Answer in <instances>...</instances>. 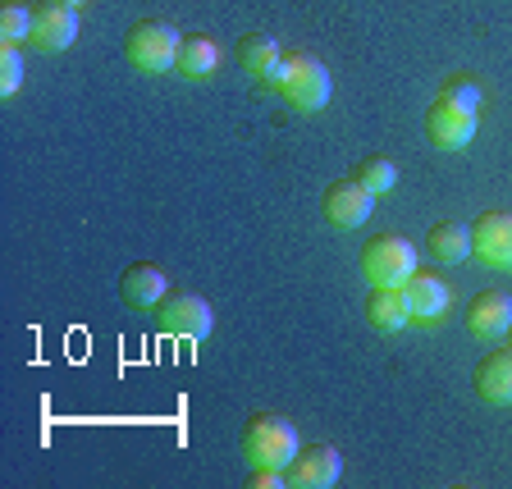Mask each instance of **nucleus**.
<instances>
[{"instance_id": "obj_20", "label": "nucleus", "mask_w": 512, "mask_h": 489, "mask_svg": "<svg viewBox=\"0 0 512 489\" xmlns=\"http://www.w3.org/2000/svg\"><path fill=\"white\" fill-rule=\"evenodd\" d=\"M352 179L362 183V188H371L375 197H384V192L398 183V165L389 156H366V160H357V174Z\"/></svg>"}, {"instance_id": "obj_4", "label": "nucleus", "mask_w": 512, "mask_h": 489, "mask_svg": "<svg viewBox=\"0 0 512 489\" xmlns=\"http://www.w3.org/2000/svg\"><path fill=\"white\" fill-rule=\"evenodd\" d=\"M416 275V247L403 234H375L362 247V279L371 288H403Z\"/></svg>"}, {"instance_id": "obj_25", "label": "nucleus", "mask_w": 512, "mask_h": 489, "mask_svg": "<svg viewBox=\"0 0 512 489\" xmlns=\"http://www.w3.org/2000/svg\"><path fill=\"white\" fill-rule=\"evenodd\" d=\"M508 339H512V325H508Z\"/></svg>"}, {"instance_id": "obj_17", "label": "nucleus", "mask_w": 512, "mask_h": 489, "mask_svg": "<svg viewBox=\"0 0 512 489\" xmlns=\"http://www.w3.org/2000/svg\"><path fill=\"white\" fill-rule=\"evenodd\" d=\"M366 316H371V325L384 334L407 330V320H412L407 293L403 288H371V293H366Z\"/></svg>"}, {"instance_id": "obj_10", "label": "nucleus", "mask_w": 512, "mask_h": 489, "mask_svg": "<svg viewBox=\"0 0 512 489\" xmlns=\"http://www.w3.org/2000/svg\"><path fill=\"white\" fill-rule=\"evenodd\" d=\"M78 37V10L74 5H60V0H46L32 10V37L28 42L37 51H64V46H74Z\"/></svg>"}, {"instance_id": "obj_8", "label": "nucleus", "mask_w": 512, "mask_h": 489, "mask_svg": "<svg viewBox=\"0 0 512 489\" xmlns=\"http://www.w3.org/2000/svg\"><path fill=\"white\" fill-rule=\"evenodd\" d=\"M343 480V458L330 444L298 448V458L288 462V485L298 489H334Z\"/></svg>"}, {"instance_id": "obj_24", "label": "nucleus", "mask_w": 512, "mask_h": 489, "mask_svg": "<svg viewBox=\"0 0 512 489\" xmlns=\"http://www.w3.org/2000/svg\"><path fill=\"white\" fill-rule=\"evenodd\" d=\"M60 5H74V10H78V5H83V0H60Z\"/></svg>"}, {"instance_id": "obj_21", "label": "nucleus", "mask_w": 512, "mask_h": 489, "mask_svg": "<svg viewBox=\"0 0 512 489\" xmlns=\"http://www.w3.org/2000/svg\"><path fill=\"white\" fill-rule=\"evenodd\" d=\"M23 83V55L14 42H0V96H14Z\"/></svg>"}, {"instance_id": "obj_7", "label": "nucleus", "mask_w": 512, "mask_h": 489, "mask_svg": "<svg viewBox=\"0 0 512 489\" xmlns=\"http://www.w3.org/2000/svg\"><path fill=\"white\" fill-rule=\"evenodd\" d=\"M320 211H325L330 224H339V229H357V224L371 220L375 192L362 188L357 179H334L330 188H325V197H320Z\"/></svg>"}, {"instance_id": "obj_9", "label": "nucleus", "mask_w": 512, "mask_h": 489, "mask_svg": "<svg viewBox=\"0 0 512 489\" xmlns=\"http://www.w3.org/2000/svg\"><path fill=\"white\" fill-rule=\"evenodd\" d=\"M471 252L494 270H512V211H490L471 224Z\"/></svg>"}, {"instance_id": "obj_2", "label": "nucleus", "mask_w": 512, "mask_h": 489, "mask_svg": "<svg viewBox=\"0 0 512 489\" xmlns=\"http://www.w3.org/2000/svg\"><path fill=\"white\" fill-rule=\"evenodd\" d=\"M243 453L252 467L288 471V462L298 458V430H293V421L279 412H252L243 426Z\"/></svg>"}, {"instance_id": "obj_11", "label": "nucleus", "mask_w": 512, "mask_h": 489, "mask_svg": "<svg viewBox=\"0 0 512 489\" xmlns=\"http://www.w3.org/2000/svg\"><path fill=\"white\" fill-rule=\"evenodd\" d=\"M165 293H170V279H165L160 266H151V261H133V266L119 275V298L133 311H156L160 302H165Z\"/></svg>"}, {"instance_id": "obj_22", "label": "nucleus", "mask_w": 512, "mask_h": 489, "mask_svg": "<svg viewBox=\"0 0 512 489\" xmlns=\"http://www.w3.org/2000/svg\"><path fill=\"white\" fill-rule=\"evenodd\" d=\"M288 485V471L279 467H252V476H247V489H279Z\"/></svg>"}, {"instance_id": "obj_23", "label": "nucleus", "mask_w": 512, "mask_h": 489, "mask_svg": "<svg viewBox=\"0 0 512 489\" xmlns=\"http://www.w3.org/2000/svg\"><path fill=\"white\" fill-rule=\"evenodd\" d=\"M444 96H458V101H467V106H476V110H480V101H485V96H480V87L471 83V78H448Z\"/></svg>"}, {"instance_id": "obj_1", "label": "nucleus", "mask_w": 512, "mask_h": 489, "mask_svg": "<svg viewBox=\"0 0 512 489\" xmlns=\"http://www.w3.org/2000/svg\"><path fill=\"white\" fill-rule=\"evenodd\" d=\"M270 87H275L293 110H325L330 106V92H334L330 69H325L316 55H307V51L284 55V64L275 69V83Z\"/></svg>"}, {"instance_id": "obj_12", "label": "nucleus", "mask_w": 512, "mask_h": 489, "mask_svg": "<svg viewBox=\"0 0 512 489\" xmlns=\"http://www.w3.org/2000/svg\"><path fill=\"white\" fill-rule=\"evenodd\" d=\"M512 325V298L508 293H476L467 307V334L471 339H499Z\"/></svg>"}, {"instance_id": "obj_18", "label": "nucleus", "mask_w": 512, "mask_h": 489, "mask_svg": "<svg viewBox=\"0 0 512 489\" xmlns=\"http://www.w3.org/2000/svg\"><path fill=\"white\" fill-rule=\"evenodd\" d=\"M215 64H220V46L211 42V37H202V32H188L179 46V60H174V74L179 78H211Z\"/></svg>"}, {"instance_id": "obj_6", "label": "nucleus", "mask_w": 512, "mask_h": 489, "mask_svg": "<svg viewBox=\"0 0 512 489\" xmlns=\"http://www.w3.org/2000/svg\"><path fill=\"white\" fill-rule=\"evenodd\" d=\"M156 320L165 334H179V339H206L211 334V302L202 293H165V302L156 307Z\"/></svg>"}, {"instance_id": "obj_3", "label": "nucleus", "mask_w": 512, "mask_h": 489, "mask_svg": "<svg viewBox=\"0 0 512 489\" xmlns=\"http://www.w3.org/2000/svg\"><path fill=\"white\" fill-rule=\"evenodd\" d=\"M179 46H183V32L170 19H138L124 37L128 64L142 69V74H174Z\"/></svg>"}, {"instance_id": "obj_14", "label": "nucleus", "mask_w": 512, "mask_h": 489, "mask_svg": "<svg viewBox=\"0 0 512 489\" xmlns=\"http://www.w3.org/2000/svg\"><path fill=\"white\" fill-rule=\"evenodd\" d=\"M471 384H476V394L485 398V403L508 407V403H512V348L490 352V357H485V362L476 366Z\"/></svg>"}, {"instance_id": "obj_15", "label": "nucleus", "mask_w": 512, "mask_h": 489, "mask_svg": "<svg viewBox=\"0 0 512 489\" xmlns=\"http://www.w3.org/2000/svg\"><path fill=\"white\" fill-rule=\"evenodd\" d=\"M238 64H243V74L261 78V83H275V69L284 64V51L270 32H247L243 42H238Z\"/></svg>"}, {"instance_id": "obj_13", "label": "nucleus", "mask_w": 512, "mask_h": 489, "mask_svg": "<svg viewBox=\"0 0 512 489\" xmlns=\"http://www.w3.org/2000/svg\"><path fill=\"white\" fill-rule=\"evenodd\" d=\"M403 293H407V307H412V320H439L448 311V302H453V288L439 275H426V270H416L403 284Z\"/></svg>"}, {"instance_id": "obj_16", "label": "nucleus", "mask_w": 512, "mask_h": 489, "mask_svg": "<svg viewBox=\"0 0 512 489\" xmlns=\"http://www.w3.org/2000/svg\"><path fill=\"white\" fill-rule=\"evenodd\" d=\"M426 252L435 256V261H444V266H462V261L471 256V224H458V220L430 224Z\"/></svg>"}, {"instance_id": "obj_5", "label": "nucleus", "mask_w": 512, "mask_h": 489, "mask_svg": "<svg viewBox=\"0 0 512 489\" xmlns=\"http://www.w3.org/2000/svg\"><path fill=\"white\" fill-rule=\"evenodd\" d=\"M476 124H480V110L458 101V96H444L439 92L426 110V133L435 147L444 151H462L471 138H476Z\"/></svg>"}, {"instance_id": "obj_19", "label": "nucleus", "mask_w": 512, "mask_h": 489, "mask_svg": "<svg viewBox=\"0 0 512 489\" xmlns=\"http://www.w3.org/2000/svg\"><path fill=\"white\" fill-rule=\"evenodd\" d=\"M32 10L28 0H0V42H28L32 37Z\"/></svg>"}]
</instances>
